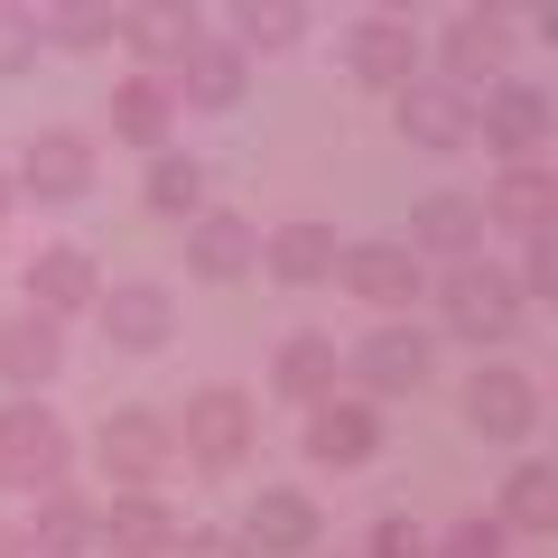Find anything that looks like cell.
<instances>
[{
	"instance_id": "cell-1",
	"label": "cell",
	"mask_w": 558,
	"mask_h": 558,
	"mask_svg": "<svg viewBox=\"0 0 558 558\" xmlns=\"http://www.w3.org/2000/svg\"><path fill=\"white\" fill-rule=\"evenodd\" d=\"M168 438H178L186 465L233 475V465L252 457V438H260V410H252V391H242V381H205V391L186 400V418H168Z\"/></svg>"
},
{
	"instance_id": "cell-2",
	"label": "cell",
	"mask_w": 558,
	"mask_h": 558,
	"mask_svg": "<svg viewBox=\"0 0 558 558\" xmlns=\"http://www.w3.org/2000/svg\"><path fill=\"white\" fill-rule=\"evenodd\" d=\"M65 465H75V438H65V418L47 410L38 391H20L10 410H0V484H20V494H47V484H65Z\"/></svg>"
},
{
	"instance_id": "cell-3",
	"label": "cell",
	"mask_w": 558,
	"mask_h": 558,
	"mask_svg": "<svg viewBox=\"0 0 558 558\" xmlns=\"http://www.w3.org/2000/svg\"><path fill=\"white\" fill-rule=\"evenodd\" d=\"M168 457H178V438H168L159 410H102L94 465H102V484H112V494H159Z\"/></svg>"
},
{
	"instance_id": "cell-4",
	"label": "cell",
	"mask_w": 558,
	"mask_h": 558,
	"mask_svg": "<svg viewBox=\"0 0 558 558\" xmlns=\"http://www.w3.org/2000/svg\"><path fill=\"white\" fill-rule=\"evenodd\" d=\"M438 307H447V336H465V344H502V336H521V289L494 270V260H457L447 270V289H438Z\"/></svg>"
},
{
	"instance_id": "cell-5",
	"label": "cell",
	"mask_w": 558,
	"mask_h": 558,
	"mask_svg": "<svg viewBox=\"0 0 558 558\" xmlns=\"http://www.w3.org/2000/svg\"><path fill=\"white\" fill-rule=\"evenodd\" d=\"M465 428L494 447H521L539 428V381L512 373V363H475V381H465Z\"/></svg>"
},
{
	"instance_id": "cell-6",
	"label": "cell",
	"mask_w": 558,
	"mask_h": 558,
	"mask_svg": "<svg viewBox=\"0 0 558 558\" xmlns=\"http://www.w3.org/2000/svg\"><path fill=\"white\" fill-rule=\"evenodd\" d=\"M112 38L140 57V75H178L186 47L205 38V20H196V0H131V10L112 20Z\"/></svg>"
},
{
	"instance_id": "cell-7",
	"label": "cell",
	"mask_w": 558,
	"mask_h": 558,
	"mask_svg": "<svg viewBox=\"0 0 558 558\" xmlns=\"http://www.w3.org/2000/svg\"><path fill=\"white\" fill-rule=\"evenodd\" d=\"M336 279L354 289L363 307H381V317H410V307H418V252H410V242H344Z\"/></svg>"
},
{
	"instance_id": "cell-8",
	"label": "cell",
	"mask_w": 558,
	"mask_h": 558,
	"mask_svg": "<svg viewBox=\"0 0 558 558\" xmlns=\"http://www.w3.org/2000/svg\"><path fill=\"white\" fill-rule=\"evenodd\" d=\"M307 457L317 465H373L381 457V410L363 391H326V400H307Z\"/></svg>"
},
{
	"instance_id": "cell-9",
	"label": "cell",
	"mask_w": 558,
	"mask_h": 558,
	"mask_svg": "<svg viewBox=\"0 0 558 558\" xmlns=\"http://www.w3.org/2000/svg\"><path fill=\"white\" fill-rule=\"evenodd\" d=\"M94 317H102V344H121V354H159L178 336V299H168L159 279H112L94 299Z\"/></svg>"
},
{
	"instance_id": "cell-10",
	"label": "cell",
	"mask_w": 558,
	"mask_h": 558,
	"mask_svg": "<svg viewBox=\"0 0 558 558\" xmlns=\"http://www.w3.org/2000/svg\"><path fill=\"white\" fill-rule=\"evenodd\" d=\"M400 140L410 149H465L475 140V94L447 75H410L400 84Z\"/></svg>"
},
{
	"instance_id": "cell-11",
	"label": "cell",
	"mask_w": 558,
	"mask_h": 558,
	"mask_svg": "<svg viewBox=\"0 0 558 558\" xmlns=\"http://www.w3.org/2000/svg\"><path fill=\"white\" fill-rule=\"evenodd\" d=\"M178 539H186V521L159 494H112L94 512V549H112V558H178Z\"/></svg>"
},
{
	"instance_id": "cell-12",
	"label": "cell",
	"mask_w": 558,
	"mask_h": 558,
	"mask_svg": "<svg viewBox=\"0 0 558 558\" xmlns=\"http://www.w3.org/2000/svg\"><path fill=\"white\" fill-rule=\"evenodd\" d=\"M549 94H539V84H494V94H484V112H475V140L484 149H494V159H539V149H549Z\"/></svg>"
},
{
	"instance_id": "cell-13",
	"label": "cell",
	"mask_w": 558,
	"mask_h": 558,
	"mask_svg": "<svg viewBox=\"0 0 558 558\" xmlns=\"http://www.w3.org/2000/svg\"><path fill=\"white\" fill-rule=\"evenodd\" d=\"M10 186L38 196V205H75L84 186H94V140H84V131H38L20 149V178H10Z\"/></svg>"
},
{
	"instance_id": "cell-14",
	"label": "cell",
	"mask_w": 558,
	"mask_h": 558,
	"mask_svg": "<svg viewBox=\"0 0 558 558\" xmlns=\"http://www.w3.org/2000/svg\"><path fill=\"white\" fill-rule=\"evenodd\" d=\"M317 531H326L317 502L289 494V484H260L252 512H242V549H252V558H307V549H317Z\"/></svg>"
},
{
	"instance_id": "cell-15",
	"label": "cell",
	"mask_w": 558,
	"mask_h": 558,
	"mask_svg": "<svg viewBox=\"0 0 558 558\" xmlns=\"http://www.w3.org/2000/svg\"><path fill=\"white\" fill-rule=\"evenodd\" d=\"M502 65H512V20H502V10H465L438 38V75L465 84V94H475V84H502Z\"/></svg>"
},
{
	"instance_id": "cell-16",
	"label": "cell",
	"mask_w": 558,
	"mask_h": 558,
	"mask_svg": "<svg viewBox=\"0 0 558 558\" xmlns=\"http://www.w3.org/2000/svg\"><path fill=\"white\" fill-rule=\"evenodd\" d=\"M242 75H252L242 38H196L168 94H178V112H233V102H242Z\"/></svg>"
},
{
	"instance_id": "cell-17",
	"label": "cell",
	"mask_w": 558,
	"mask_h": 558,
	"mask_svg": "<svg viewBox=\"0 0 558 558\" xmlns=\"http://www.w3.org/2000/svg\"><path fill=\"white\" fill-rule=\"evenodd\" d=\"M344 75L354 84H373V94H400V84L418 75V38H410V20H391V10H373V20L344 38Z\"/></svg>"
},
{
	"instance_id": "cell-18",
	"label": "cell",
	"mask_w": 558,
	"mask_h": 558,
	"mask_svg": "<svg viewBox=\"0 0 558 558\" xmlns=\"http://www.w3.org/2000/svg\"><path fill=\"white\" fill-rule=\"evenodd\" d=\"M20 549H28V558H84V549H94V502H84L75 484H47V494H28Z\"/></svg>"
},
{
	"instance_id": "cell-19",
	"label": "cell",
	"mask_w": 558,
	"mask_h": 558,
	"mask_svg": "<svg viewBox=\"0 0 558 558\" xmlns=\"http://www.w3.org/2000/svg\"><path fill=\"white\" fill-rule=\"evenodd\" d=\"M354 381H363V400H391V391H418L428 381V336H410V326H373V336L354 344Z\"/></svg>"
},
{
	"instance_id": "cell-20",
	"label": "cell",
	"mask_w": 558,
	"mask_h": 558,
	"mask_svg": "<svg viewBox=\"0 0 558 558\" xmlns=\"http://www.w3.org/2000/svg\"><path fill=\"white\" fill-rule=\"evenodd\" d=\"M20 289H28V307H38V317H84V307L102 299L94 260H84L75 242H47V252H38V260L20 270Z\"/></svg>"
},
{
	"instance_id": "cell-21",
	"label": "cell",
	"mask_w": 558,
	"mask_h": 558,
	"mask_svg": "<svg viewBox=\"0 0 558 558\" xmlns=\"http://www.w3.org/2000/svg\"><path fill=\"white\" fill-rule=\"evenodd\" d=\"M484 223H512V233H539V223H558V178L539 159H502V178L484 186Z\"/></svg>"
},
{
	"instance_id": "cell-22",
	"label": "cell",
	"mask_w": 558,
	"mask_h": 558,
	"mask_svg": "<svg viewBox=\"0 0 558 558\" xmlns=\"http://www.w3.org/2000/svg\"><path fill=\"white\" fill-rule=\"evenodd\" d=\"M65 363V336L57 317H38V307H20V317H0V381L10 391H47Z\"/></svg>"
},
{
	"instance_id": "cell-23",
	"label": "cell",
	"mask_w": 558,
	"mask_h": 558,
	"mask_svg": "<svg viewBox=\"0 0 558 558\" xmlns=\"http://www.w3.org/2000/svg\"><path fill=\"white\" fill-rule=\"evenodd\" d=\"M410 252L418 260H484V205L475 196H428L410 215Z\"/></svg>"
},
{
	"instance_id": "cell-24",
	"label": "cell",
	"mask_w": 558,
	"mask_h": 558,
	"mask_svg": "<svg viewBox=\"0 0 558 558\" xmlns=\"http://www.w3.org/2000/svg\"><path fill=\"white\" fill-rule=\"evenodd\" d=\"M336 252L344 242L326 233V223H279L270 242H260V260H270V279H289V289H317V279H336Z\"/></svg>"
},
{
	"instance_id": "cell-25",
	"label": "cell",
	"mask_w": 558,
	"mask_h": 558,
	"mask_svg": "<svg viewBox=\"0 0 558 558\" xmlns=\"http://www.w3.org/2000/svg\"><path fill=\"white\" fill-rule=\"evenodd\" d=\"M260 260V233L242 215H196V233H186V270L196 279H242Z\"/></svg>"
},
{
	"instance_id": "cell-26",
	"label": "cell",
	"mask_w": 558,
	"mask_h": 558,
	"mask_svg": "<svg viewBox=\"0 0 558 558\" xmlns=\"http://www.w3.org/2000/svg\"><path fill=\"white\" fill-rule=\"evenodd\" d=\"M168 121H178L168 75H131V84H112V140H131V149H159Z\"/></svg>"
},
{
	"instance_id": "cell-27",
	"label": "cell",
	"mask_w": 558,
	"mask_h": 558,
	"mask_svg": "<svg viewBox=\"0 0 558 558\" xmlns=\"http://www.w3.org/2000/svg\"><path fill=\"white\" fill-rule=\"evenodd\" d=\"M502 531L512 539H549L558 531V475L549 465H512V475H502Z\"/></svg>"
},
{
	"instance_id": "cell-28",
	"label": "cell",
	"mask_w": 558,
	"mask_h": 558,
	"mask_svg": "<svg viewBox=\"0 0 558 558\" xmlns=\"http://www.w3.org/2000/svg\"><path fill=\"white\" fill-rule=\"evenodd\" d=\"M270 391L299 400V410H307V400H326V391H336V336H289V344H279V363H270Z\"/></svg>"
},
{
	"instance_id": "cell-29",
	"label": "cell",
	"mask_w": 558,
	"mask_h": 558,
	"mask_svg": "<svg viewBox=\"0 0 558 558\" xmlns=\"http://www.w3.org/2000/svg\"><path fill=\"white\" fill-rule=\"evenodd\" d=\"M242 47H299L307 38V0H233Z\"/></svg>"
},
{
	"instance_id": "cell-30",
	"label": "cell",
	"mask_w": 558,
	"mask_h": 558,
	"mask_svg": "<svg viewBox=\"0 0 558 558\" xmlns=\"http://www.w3.org/2000/svg\"><path fill=\"white\" fill-rule=\"evenodd\" d=\"M112 20H121L112 0H47V28H38V38H57V47H75V57H84V47L112 38Z\"/></svg>"
},
{
	"instance_id": "cell-31",
	"label": "cell",
	"mask_w": 558,
	"mask_h": 558,
	"mask_svg": "<svg viewBox=\"0 0 558 558\" xmlns=\"http://www.w3.org/2000/svg\"><path fill=\"white\" fill-rule=\"evenodd\" d=\"M205 205V168L178 159V149H159L149 159V215H196Z\"/></svg>"
},
{
	"instance_id": "cell-32",
	"label": "cell",
	"mask_w": 558,
	"mask_h": 558,
	"mask_svg": "<svg viewBox=\"0 0 558 558\" xmlns=\"http://www.w3.org/2000/svg\"><path fill=\"white\" fill-rule=\"evenodd\" d=\"M428 558H512V531H502L494 512H465V521H447V531L428 539Z\"/></svg>"
},
{
	"instance_id": "cell-33",
	"label": "cell",
	"mask_w": 558,
	"mask_h": 558,
	"mask_svg": "<svg viewBox=\"0 0 558 558\" xmlns=\"http://www.w3.org/2000/svg\"><path fill=\"white\" fill-rule=\"evenodd\" d=\"M521 299H558V233L539 223V233H521Z\"/></svg>"
},
{
	"instance_id": "cell-34",
	"label": "cell",
	"mask_w": 558,
	"mask_h": 558,
	"mask_svg": "<svg viewBox=\"0 0 558 558\" xmlns=\"http://www.w3.org/2000/svg\"><path fill=\"white\" fill-rule=\"evenodd\" d=\"M28 65H38V10L0 0V75H28Z\"/></svg>"
},
{
	"instance_id": "cell-35",
	"label": "cell",
	"mask_w": 558,
	"mask_h": 558,
	"mask_svg": "<svg viewBox=\"0 0 558 558\" xmlns=\"http://www.w3.org/2000/svg\"><path fill=\"white\" fill-rule=\"evenodd\" d=\"M363 558H428V531H418V521H400V512H381L373 539H363Z\"/></svg>"
},
{
	"instance_id": "cell-36",
	"label": "cell",
	"mask_w": 558,
	"mask_h": 558,
	"mask_svg": "<svg viewBox=\"0 0 558 558\" xmlns=\"http://www.w3.org/2000/svg\"><path fill=\"white\" fill-rule=\"evenodd\" d=\"M178 558H252V549H242V531H186Z\"/></svg>"
},
{
	"instance_id": "cell-37",
	"label": "cell",
	"mask_w": 558,
	"mask_h": 558,
	"mask_svg": "<svg viewBox=\"0 0 558 558\" xmlns=\"http://www.w3.org/2000/svg\"><path fill=\"white\" fill-rule=\"evenodd\" d=\"M0 558H28V549H20V531H10V521H0Z\"/></svg>"
},
{
	"instance_id": "cell-38",
	"label": "cell",
	"mask_w": 558,
	"mask_h": 558,
	"mask_svg": "<svg viewBox=\"0 0 558 558\" xmlns=\"http://www.w3.org/2000/svg\"><path fill=\"white\" fill-rule=\"evenodd\" d=\"M465 10H502V20H512V10H521V0H465Z\"/></svg>"
},
{
	"instance_id": "cell-39",
	"label": "cell",
	"mask_w": 558,
	"mask_h": 558,
	"mask_svg": "<svg viewBox=\"0 0 558 558\" xmlns=\"http://www.w3.org/2000/svg\"><path fill=\"white\" fill-rule=\"evenodd\" d=\"M373 10H391V20H410V10H418V0H373Z\"/></svg>"
},
{
	"instance_id": "cell-40",
	"label": "cell",
	"mask_w": 558,
	"mask_h": 558,
	"mask_svg": "<svg viewBox=\"0 0 558 558\" xmlns=\"http://www.w3.org/2000/svg\"><path fill=\"white\" fill-rule=\"evenodd\" d=\"M10 196H20V186H10V178H0V223H10Z\"/></svg>"
},
{
	"instance_id": "cell-41",
	"label": "cell",
	"mask_w": 558,
	"mask_h": 558,
	"mask_svg": "<svg viewBox=\"0 0 558 558\" xmlns=\"http://www.w3.org/2000/svg\"><path fill=\"white\" fill-rule=\"evenodd\" d=\"M10 10H38V0H10Z\"/></svg>"
}]
</instances>
